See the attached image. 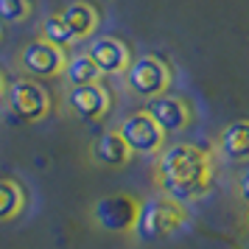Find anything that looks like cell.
Listing matches in <instances>:
<instances>
[{
	"label": "cell",
	"mask_w": 249,
	"mask_h": 249,
	"mask_svg": "<svg viewBox=\"0 0 249 249\" xmlns=\"http://www.w3.org/2000/svg\"><path fill=\"white\" fill-rule=\"evenodd\" d=\"M124 73H126V87L135 95H143V98H154V95L168 90L171 84L168 65L160 56H148V53L132 59Z\"/></svg>",
	"instance_id": "3957f363"
},
{
	"label": "cell",
	"mask_w": 249,
	"mask_h": 249,
	"mask_svg": "<svg viewBox=\"0 0 249 249\" xmlns=\"http://www.w3.org/2000/svg\"><path fill=\"white\" fill-rule=\"evenodd\" d=\"M59 17L68 23V28L79 36V39L90 36L92 31L98 28V12H95V6H92V3H87V0L70 3L68 9H62V14H59Z\"/></svg>",
	"instance_id": "4fadbf2b"
},
{
	"label": "cell",
	"mask_w": 249,
	"mask_h": 249,
	"mask_svg": "<svg viewBox=\"0 0 249 249\" xmlns=\"http://www.w3.org/2000/svg\"><path fill=\"white\" fill-rule=\"evenodd\" d=\"M118 132L126 140V146L132 148V154H157L162 148V140H165V132L160 129L157 121L146 109L129 115Z\"/></svg>",
	"instance_id": "8992f818"
},
{
	"label": "cell",
	"mask_w": 249,
	"mask_h": 249,
	"mask_svg": "<svg viewBox=\"0 0 249 249\" xmlns=\"http://www.w3.org/2000/svg\"><path fill=\"white\" fill-rule=\"evenodd\" d=\"M90 56L104 76V73H124L132 62V51L126 42L115 39V36H98L90 45Z\"/></svg>",
	"instance_id": "30bf717a"
},
{
	"label": "cell",
	"mask_w": 249,
	"mask_h": 249,
	"mask_svg": "<svg viewBox=\"0 0 249 249\" xmlns=\"http://www.w3.org/2000/svg\"><path fill=\"white\" fill-rule=\"evenodd\" d=\"M132 157V148L126 146L121 132H104L95 143H92V160L104 165V168H121Z\"/></svg>",
	"instance_id": "8fae6325"
},
{
	"label": "cell",
	"mask_w": 249,
	"mask_h": 249,
	"mask_svg": "<svg viewBox=\"0 0 249 249\" xmlns=\"http://www.w3.org/2000/svg\"><path fill=\"white\" fill-rule=\"evenodd\" d=\"M20 62H23L28 76H34V79H53L59 73H65L68 56H65V51L59 45H51L48 39H36L31 45H25Z\"/></svg>",
	"instance_id": "52a82bcc"
},
{
	"label": "cell",
	"mask_w": 249,
	"mask_h": 249,
	"mask_svg": "<svg viewBox=\"0 0 249 249\" xmlns=\"http://www.w3.org/2000/svg\"><path fill=\"white\" fill-rule=\"evenodd\" d=\"M25 193L23 188L12 179H0V221H9L23 210Z\"/></svg>",
	"instance_id": "9a60e30c"
},
{
	"label": "cell",
	"mask_w": 249,
	"mask_h": 249,
	"mask_svg": "<svg viewBox=\"0 0 249 249\" xmlns=\"http://www.w3.org/2000/svg\"><path fill=\"white\" fill-rule=\"evenodd\" d=\"M218 148L232 162L249 160V121H232L218 137Z\"/></svg>",
	"instance_id": "7c38bea8"
},
{
	"label": "cell",
	"mask_w": 249,
	"mask_h": 249,
	"mask_svg": "<svg viewBox=\"0 0 249 249\" xmlns=\"http://www.w3.org/2000/svg\"><path fill=\"white\" fill-rule=\"evenodd\" d=\"M6 101H9V109H12L20 121L25 124H34V121H42L48 112H51V95L48 90L34 79H17L6 87Z\"/></svg>",
	"instance_id": "277c9868"
},
{
	"label": "cell",
	"mask_w": 249,
	"mask_h": 249,
	"mask_svg": "<svg viewBox=\"0 0 249 249\" xmlns=\"http://www.w3.org/2000/svg\"><path fill=\"white\" fill-rule=\"evenodd\" d=\"M157 174L162 193L174 202L188 204L193 199H202L210 191L213 168H210V157L202 148L191 146V143H177L160 154Z\"/></svg>",
	"instance_id": "6da1fadb"
},
{
	"label": "cell",
	"mask_w": 249,
	"mask_h": 249,
	"mask_svg": "<svg viewBox=\"0 0 249 249\" xmlns=\"http://www.w3.org/2000/svg\"><path fill=\"white\" fill-rule=\"evenodd\" d=\"M238 196L249 204V168L241 171V177H238Z\"/></svg>",
	"instance_id": "ac0fdd59"
},
{
	"label": "cell",
	"mask_w": 249,
	"mask_h": 249,
	"mask_svg": "<svg viewBox=\"0 0 249 249\" xmlns=\"http://www.w3.org/2000/svg\"><path fill=\"white\" fill-rule=\"evenodd\" d=\"M31 12L28 0H0V23H20Z\"/></svg>",
	"instance_id": "e0dca14e"
},
{
	"label": "cell",
	"mask_w": 249,
	"mask_h": 249,
	"mask_svg": "<svg viewBox=\"0 0 249 249\" xmlns=\"http://www.w3.org/2000/svg\"><path fill=\"white\" fill-rule=\"evenodd\" d=\"M188 221V210L182 202H174L168 196L162 199H148V202L140 204L137 210V221L135 230L140 241L146 244H154V241H162V238L174 235L182 224Z\"/></svg>",
	"instance_id": "7a4b0ae2"
},
{
	"label": "cell",
	"mask_w": 249,
	"mask_h": 249,
	"mask_svg": "<svg viewBox=\"0 0 249 249\" xmlns=\"http://www.w3.org/2000/svg\"><path fill=\"white\" fill-rule=\"evenodd\" d=\"M6 92V79H3V73H0V95Z\"/></svg>",
	"instance_id": "d6986e66"
},
{
	"label": "cell",
	"mask_w": 249,
	"mask_h": 249,
	"mask_svg": "<svg viewBox=\"0 0 249 249\" xmlns=\"http://www.w3.org/2000/svg\"><path fill=\"white\" fill-rule=\"evenodd\" d=\"M70 107L81 121H101L112 107V95L101 81L92 84H79L70 90Z\"/></svg>",
	"instance_id": "9c48e42d"
},
{
	"label": "cell",
	"mask_w": 249,
	"mask_h": 249,
	"mask_svg": "<svg viewBox=\"0 0 249 249\" xmlns=\"http://www.w3.org/2000/svg\"><path fill=\"white\" fill-rule=\"evenodd\" d=\"M137 210H140V204L129 193H112V196H104L95 202L92 215H95L98 227L109 230V232H129L137 221Z\"/></svg>",
	"instance_id": "5b68a950"
},
{
	"label": "cell",
	"mask_w": 249,
	"mask_h": 249,
	"mask_svg": "<svg viewBox=\"0 0 249 249\" xmlns=\"http://www.w3.org/2000/svg\"><path fill=\"white\" fill-rule=\"evenodd\" d=\"M247 230H249V213H247Z\"/></svg>",
	"instance_id": "ffe728a7"
},
{
	"label": "cell",
	"mask_w": 249,
	"mask_h": 249,
	"mask_svg": "<svg viewBox=\"0 0 249 249\" xmlns=\"http://www.w3.org/2000/svg\"><path fill=\"white\" fill-rule=\"evenodd\" d=\"M146 112L157 121V126L165 132V135H174V132H182L185 126L191 124V107L177 98V95H165L160 92L154 98H148Z\"/></svg>",
	"instance_id": "ba28073f"
},
{
	"label": "cell",
	"mask_w": 249,
	"mask_h": 249,
	"mask_svg": "<svg viewBox=\"0 0 249 249\" xmlns=\"http://www.w3.org/2000/svg\"><path fill=\"white\" fill-rule=\"evenodd\" d=\"M65 76H68V81L73 87H79V84H92V81H98L101 79V70L92 62L90 53H76V56L65 65Z\"/></svg>",
	"instance_id": "5bb4252c"
},
{
	"label": "cell",
	"mask_w": 249,
	"mask_h": 249,
	"mask_svg": "<svg viewBox=\"0 0 249 249\" xmlns=\"http://www.w3.org/2000/svg\"><path fill=\"white\" fill-rule=\"evenodd\" d=\"M42 36H45L51 45H59V48H65V45H73V42H79V36L73 34L68 28V23L62 20V17H48L45 23H42Z\"/></svg>",
	"instance_id": "2e32d148"
}]
</instances>
